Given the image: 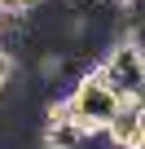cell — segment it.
<instances>
[{
  "instance_id": "obj_1",
  "label": "cell",
  "mask_w": 145,
  "mask_h": 149,
  "mask_svg": "<svg viewBox=\"0 0 145 149\" xmlns=\"http://www.w3.org/2000/svg\"><path fill=\"white\" fill-rule=\"evenodd\" d=\"M97 79L114 92V97H141V84H145V53L141 44H123L114 40V48L101 57L97 66Z\"/></svg>"
},
{
  "instance_id": "obj_2",
  "label": "cell",
  "mask_w": 145,
  "mask_h": 149,
  "mask_svg": "<svg viewBox=\"0 0 145 149\" xmlns=\"http://www.w3.org/2000/svg\"><path fill=\"white\" fill-rule=\"evenodd\" d=\"M66 101H70V118H75L84 132H101V127L110 123L114 105H119V97L97 79V70H92V74H79Z\"/></svg>"
},
{
  "instance_id": "obj_3",
  "label": "cell",
  "mask_w": 145,
  "mask_h": 149,
  "mask_svg": "<svg viewBox=\"0 0 145 149\" xmlns=\"http://www.w3.org/2000/svg\"><path fill=\"white\" fill-rule=\"evenodd\" d=\"M106 140L114 149H145V105H141V97H119V105L106 123Z\"/></svg>"
},
{
  "instance_id": "obj_4",
  "label": "cell",
  "mask_w": 145,
  "mask_h": 149,
  "mask_svg": "<svg viewBox=\"0 0 145 149\" xmlns=\"http://www.w3.org/2000/svg\"><path fill=\"white\" fill-rule=\"evenodd\" d=\"M84 140H88V132L75 118L44 123V132H40V149H84Z\"/></svg>"
},
{
  "instance_id": "obj_5",
  "label": "cell",
  "mask_w": 145,
  "mask_h": 149,
  "mask_svg": "<svg viewBox=\"0 0 145 149\" xmlns=\"http://www.w3.org/2000/svg\"><path fill=\"white\" fill-rule=\"evenodd\" d=\"M66 66H70V57H66V53H40L35 74H40L44 84H53V79H62V74H66Z\"/></svg>"
},
{
  "instance_id": "obj_6",
  "label": "cell",
  "mask_w": 145,
  "mask_h": 149,
  "mask_svg": "<svg viewBox=\"0 0 145 149\" xmlns=\"http://www.w3.org/2000/svg\"><path fill=\"white\" fill-rule=\"evenodd\" d=\"M62 118H70V101L66 97H53L44 105V123H62Z\"/></svg>"
},
{
  "instance_id": "obj_7",
  "label": "cell",
  "mask_w": 145,
  "mask_h": 149,
  "mask_svg": "<svg viewBox=\"0 0 145 149\" xmlns=\"http://www.w3.org/2000/svg\"><path fill=\"white\" fill-rule=\"evenodd\" d=\"M13 70H18V61H13V53H9V48H0V92H5V84L13 79Z\"/></svg>"
}]
</instances>
